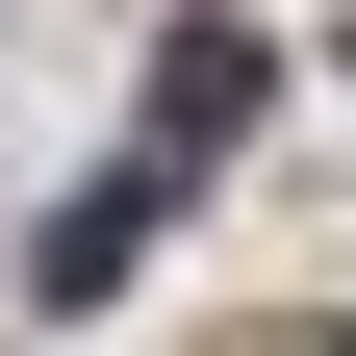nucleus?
I'll return each mask as SVG.
<instances>
[{"instance_id": "nucleus-1", "label": "nucleus", "mask_w": 356, "mask_h": 356, "mask_svg": "<svg viewBox=\"0 0 356 356\" xmlns=\"http://www.w3.org/2000/svg\"><path fill=\"white\" fill-rule=\"evenodd\" d=\"M254 76H280V51H254V26H178V51H153V153L204 178V153H229V127H254Z\"/></svg>"}, {"instance_id": "nucleus-2", "label": "nucleus", "mask_w": 356, "mask_h": 356, "mask_svg": "<svg viewBox=\"0 0 356 356\" xmlns=\"http://www.w3.org/2000/svg\"><path fill=\"white\" fill-rule=\"evenodd\" d=\"M153 229H178V153H153V178H102V204H51V229H26V280H51V305H102Z\"/></svg>"}]
</instances>
